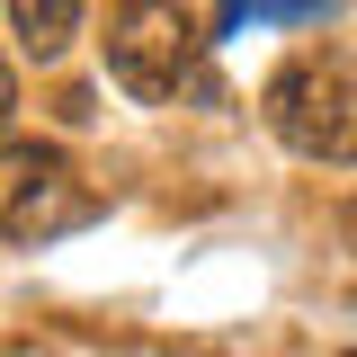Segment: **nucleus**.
<instances>
[{"label":"nucleus","instance_id":"nucleus-7","mask_svg":"<svg viewBox=\"0 0 357 357\" xmlns=\"http://www.w3.org/2000/svg\"><path fill=\"white\" fill-rule=\"evenodd\" d=\"M349 241H357V206H349Z\"/></svg>","mask_w":357,"mask_h":357},{"label":"nucleus","instance_id":"nucleus-6","mask_svg":"<svg viewBox=\"0 0 357 357\" xmlns=\"http://www.w3.org/2000/svg\"><path fill=\"white\" fill-rule=\"evenodd\" d=\"M18 116V72H9V54H0V126Z\"/></svg>","mask_w":357,"mask_h":357},{"label":"nucleus","instance_id":"nucleus-2","mask_svg":"<svg viewBox=\"0 0 357 357\" xmlns=\"http://www.w3.org/2000/svg\"><path fill=\"white\" fill-rule=\"evenodd\" d=\"M107 72L134 98H178V81L197 72V18H188V0H116V18H107Z\"/></svg>","mask_w":357,"mask_h":357},{"label":"nucleus","instance_id":"nucleus-5","mask_svg":"<svg viewBox=\"0 0 357 357\" xmlns=\"http://www.w3.org/2000/svg\"><path fill=\"white\" fill-rule=\"evenodd\" d=\"M321 9H340V0H223V36L232 27H304Z\"/></svg>","mask_w":357,"mask_h":357},{"label":"nucleus","instance_id":"nucleus-8","mask_svg":"<svg viewBox=\"0 0 357 357\" xmlns=\"http://www.w3.org/2000/svg\"><path fill=\"white\" fill-rule=\"evenodd\" d=\"M340 357H357V349H340Z\"/></svg>","mask_w":357,"mask_h":357},{"label":"nucleus","instance_id":"nucleus-4","mask_svg":"<svg viewBox=\"0 0 357 357\" xmlns=\"http://www.w3.org/2000/svg\"><path fill=\"white\" fill-rule=\"evenodd\" d=\"M9 27H18V45L36 63H54L63 45L81 36V0H9Z\"/></svg>","mask_w":357,"mask_h":357},{"label":"nucleus","instance_id":"nucleus-3","mask_svg":"<svg viewBox=\"0 0 357 357\" xmlns=\"http://www.w3.org/2000/svg\"><path fill=\"white\" fill-rule=\"evenodd\" d=\"M89 223V188L63 143H0V241H54Z\"/></svg>","mask_w":357,"mask_h":357},{"label":"nucleus","instance_id":"nucleus-1","mask_svg":"<svg viewBox=\"0 0 357 357\" xmlns=\"http://www.w3.org/2000/svg\"><path fill=\"white\" fill-rule=\"evenodd\" d=\"M259 116L295 161L349 170L357 161V63L349 54H295V63H277L268 89H259Z\"/></svg>","mask_w":357,"mask_h":357}]
</instances>
